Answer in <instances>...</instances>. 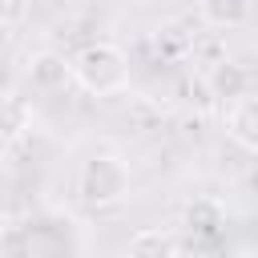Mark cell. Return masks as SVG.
Returning <instances> with one entry per match:
<instances>
[{
    "label": "cell",
    "instance_id": "obj_1",
    "mask_svg": "<svg viewBox=\"0 0 258 258\" xmlns=\"http://www.w3.org/2000/svg\"><path fill=\"white\" fill-rule=\"evenodd\" d=\"M69 60H73V85H81L93 97H117L129 89V56L113 40L81 44Z\"/></svg>",
    "mask_w": 258,
    "mask_h": 258
},
{
    "label": "cell",
    "instance_id": "obj_4",
    "mask_svg": "<svg viewBox=\"0 0 258 258\" xmlns=\"http://www.w3.org/2000/svg\"><path fill=\"white\" fill-rule=\"evenodd\" d=\"M24 73H28L32 89H40V93H56V89L73 85V60L60 56V52H52V48H36L28 56Z\"/></svg>",
    "mask_w": 258,
    "mask_h": 258
},
{
    "label": "cell",
    "instance_id": "obj_5",
    "mask_svg": "<svg viewBox=\"0 0 258 258\" xmlns=\"http://www.w3.org/2000/svg\"><path fill=\"white\" fill-rule=\"evenodd\" d=\"M121 258H181V246H177L173 230H165V226H141L125 242Z\"/></svg>",
    "mask_w": 258,
    "mask_h": 258
},
{
    "label": "cell",
    "instance_id": "obj_2",
    "mask_svg": "<svg viewBox=\"0 0 258 258\" xmlns=\"http://www.w3.org/2000/svg\"><path fill=\"white\" fill-rule=\"evenodd\" d=\"M129 165L117 157V153H93L77 165V198L89 206V210H109V206H121L129 198Z\"/></svg>",
    "mask_w": 258,
    "mask_h": 258
},
{
    "label": "cell",
    "instance_id": "obj_9",
    "mask_svg": "<svg viewBox=\"0 0 258 258\" xmlns=\"http://www.w3.org/2000/svg\"><path fill=\"white\" fill-rule=\"evenodd\" d=\"M32 12V0H0V28H20Z\"/></svg>",
    "mask_w": 258,
    "mask_h": 258
},
{
    "label": "cell",
    "instance_id": "obj_3",
    "mask_svg": "<svg viewBox=\"0 0 258 258\" xmlns=\"http://www.w3.org/2000/svg\"><path fill=\"white\" fill-rule=\"evenodd\" d=\"M226 137L246 153H258V89H246L226 109Z\"/></svg>",
    "mask_w": 258,
    "mask_h": 258
},
{
    "label": "cell",
    "instance_id": "obj_8",
    "mask_svg": "<svg viewBox=\"0 0 258 258\" xmlns=\"http://www.w3.org/2000/svg\"><path fill=\"white\" fill-rule=\"evenodd\" d=\"M210 89L218 93V97H242L246 93V73L238 69V64H230V60H218L214 69H210Z\"/></svg>",
    "mask_w": 258,
    "mask_h": 258
},
{
    "label": "cell",
    "instance_id": "obj_10",
    "mask_svg": "<svg viewBox=\"0 0 258 258\" xmlns=\"http://www.w3.org/2000/svg\"><path fill=\"white\" fill-rule=\"evenodd\" d=\"M133 4H153V0H133Z\"/></svg>",
    "mask_w": 258,
    "mask_h": 258
},
{
    "label": "cell",
    "instance_id": "obj_6",
    "mask_svg": "<svg viewBox=\"0 0 258 258\" xmlns=\"http://www.w3.org/2000/svg\"><path fill=\"white\" fill-rule=\"evenodd\" d=\"M198 12L210 28H242L250 20V0H198Z\"/></svg>",
    "mask_w": 258,
    "mask_h": 258
},
{
    "label": "cell",
    "instance_id": "obj_7",
    "mask_svg": "<svg viewBox=\"0 0 258 258\" xmlns=\"http://www.w3.org/2000/svg\"><path fill=\"white\" fill-rule=\"evenodd\" d=\"M32 125V105L20 97V93H4L0 97V133L4 137H16Z\"/></svg>",
    "mask_w": 258,
    "mask_h": 258
}]
</instances>
